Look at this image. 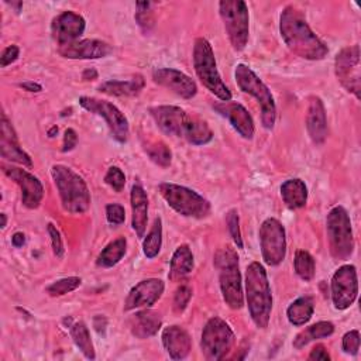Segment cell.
Here are the masks:
<instances>
[{
  "mask_svg": "<svg viewBox=\"0 0 361 361\" xmlns=\"http://www.w3.org/2000/svg\"><path fill=\"white\" fill-rule=\"evenodd\" d=\"M279 32L285 45L299 58L320 61L329 52L327 45L312 31L303 14L293 6H286L282 10Z\"/></svg>",
  "mask_w": 361,
  "mask_h": 361,
  "instance_id": "1",
  "label": "cell"
},
{
  "mask_svg": "<svg viewBox=\"0 0 361 361\" xmlns=\"http://www.w3.org/2000/svg\"><path fill=\"white\" fill-rule=\"evenodd\" d=\"M245 300L250 316L258 329H267L272 312V293L267 271L258 261L245 271Z\"/></svg>",
  "mask_w": 361,
  "mask_h": 361,
  "instance_id": "2",
  "label": "cell"
},
{
  "mask_svg": "<svg viewBox=\"0 0 361 361\" xmlns=\"http://www.w3.org/2000/svg\"><path fill=\"white\" fill-rule=\"evenodd\" d=\"M51 176L58 189L62 209L71 214H82L90 206V192L83 178L72 168L56 164L51 166Z\"/></svg>",
  "mask_w": 361,
  "mask_h": 361,
  "instance_id": "3",
  "label": "cell"
},
{
  "mask_svg": "<svg viewBox=\"0 0 361 361\" xmlns=\"http://www.w3.org/2000/svg\"><path fill=\"white\" fill-rule=\"evenodd\" d=\"M214 265L219 269L220 290L226 305L234 310L241 309L244 305V296L237 251L230 245L220 248L214 255Z\"/></svg>",
  "mask_w": 361,
  "mask_h": 361,
  "instance_id": "4",
  "label": "cell"
},
{
  "mask_svg": "<svg viewBox=\"0 0 361 361\" xmlns=\"http://www.w3.org/2000/svg\"><path fill=\"white\" fill-rule=\"evenodd\" d=\"M193 68L202 85L221 102L231 100V92L221 80L213 48L206 38H196L193 45Z\"/></svg>",
  "mask_w": 361,
  "mask_h": 361,
  "instance_id": "5",
  "label": "cell"
},
{
  "mask_svg": "<svg viewBox=\"0 0 361 361\" xmlns=\"http://www.w3.org/2000/svg\"><path fill=\"white\" fill-rule=\"evenodd\" d=\"M237 86L257 99L261 109V121L267 130H272L276 118V106L274 96L268 86L257 76V73L247 65L238 63L234 69Z\"/></svg>",
  "mask_w": 361,
  "mask_h": 361,
  "instance_id": "6",
  "label": "cell"
},
{
  "mask_svg": "<svg viewBox=\"0 0 361 361\" xmlns=\"http://www.w3.org/2000/svg\"><path fill=\"white\" fill-rule=\"evenodd\" d=\"M161 196L178 214L192 219H204L210 214V203L197 192L171 182L158 186Z\"/></svg>",
  "mask_w": 361,
  "mask_h": 361,
  "instance_id": "7",
  "label": "cell"
},
{
  "mask_svg": "<svg viewBox=\"0 0 361 361\" xmlns=\"http://www.w3.org/2000/svg\"><path fill=\"white\" fill-rule=\"evenodd\" d=\"M330 254L337 261L348 259L354 251L351 220L343 206H334L326 217Z\"/></svg>",
  "mask_w": 361,
  "mask_h": 361,
  "instance_id": "8",
  "label": "cell"
},
{
  "mask_svg": "<svg viewBox=\"0 0 361 361\" xmlns=\"http://www.w3.org/2000/svg\"><path fill=\"white\" fill-rule=\"evenodd\" d=\"M219 11L233 49L237 52L243 51L250 34L247 4L243 0H223L219 3Z\"/></svg>",
  "mask_w": 361,
  "mask_h": 361,
  "instance_id": "9",
  "label": "cell"
},
{
  "mask_svg": "<svg viewBox=\"0 0 361 361\" xmlns=\"http://www.w3.org/2000/svg\"><path fill=\"white\" fill-rule=\"evenodd\" d=\"M235 336L231 327L220 317L214 316L207 320L203 327L200 348L206 360H223L233 348Z\"/></svg>",
  "mask_w": 361,
  "mask_h": 361,
  "instance_id": "10",
  "label": "cell"
},
{
  "mask_svg": "<svg viewBox=\"0 0 361 361\" xmlns=\"http://www.w3.org/2000/svg\"><path fill=\"white\" fill-rule=\"evenodd\" d=\"M259 248L262 259L269 267L279 265L286 255V235L278 219L268 217L259 227Z\"/></svg>",
  "mask_w": 361,
  "mask_h": 361,
  "instance_id": "11",
  "label": "cell"
},
{
  "mask_svg": "<svg viewBox=\"0 0 361 361\" xmlns=\"http://www.w3.org/2000/svg\"><path fill=\"white\" fill-rule=\"evenodd\" d=\"M79 104L96 114L104 118L111 137L118 141V142H126L128 140L130 135V127H128V121L127 117L124 116V113H121L113 103L103 100V99H96V97H90V96H80L79 97Z\"/></svg>",
  "mask_w": 361,
  "mask_h": 361,
  "instance_id": "12",
  "label": "cell"
},
{
  "mask_svg": "<svg viewBox=\"0 0 361 361\" xmlns=\"http://www.w3.org/2000/svg\"><path fill=\"white\" fill-rule=\"evenodd\" d=\"M334 72L341 86L360 99L361 76H360V47L353 45L343 48L334 59Z\"/></svg>",
  "mask_w": 361,
  "mask_h": 361,
  "instance_id": "13",
  "label": "cell"
},
{
  "mask_svg": "<svg viewBox=\"0 0 361 361\" xmlns=\"http://www.w3.org/2000/svg\"><path fill=\"white\" fill-rule=\"evenodd\" d=\"M331 300L337 310L348 309L358 295L357 269L351 264L338 267L331 276Z\"/></svg>",
  "mask_w": 361,
  "mask_h": 361,
  "instance_id": "14",
  "label": "cell"
},
{
  "mask_svg": "<svg viewBox=\"0 0 361 361\" xmlns=\"http://www.w3.org/2000/svg\"><path fill=\"white\" fill-rule=\"evenodd\" d=\"M7 178L14 180L21 189V202L27 209H37L44 197V186L41 180L28 171L11 165H1Z\"/></svg>",
  "mask_w": 361,
  "mask_h": 361,
  "instance_id": "15",
  "label": "cell"
},
{
  "mask_svg": "<svg viewBox=\"0 0 361 361\" xmlns=\"http://www.w3.org/2000/svg\"><path fill=\"white\" fill-rule=\"evenodd\" d=\"M151 117L157 126L172 137H185L192 116L178 106H155L149 109Z\"/></svg>",
  "mask_w": 361,
  "mask_h": 361,
  "instance_id": "16",
  "label": "cell"
},
{
  "mask_svg": "<svg viewBox=\"0 0 361 361\" xmlns=\"http://www.w3.org/2000/svg\"><path fill=\"white\" fill-rule=\"evenodd\" d=\"M85 18L75 11H62L51 23V34L59 47L79 41L85 32Z\"/></svg>",
  "mask_w": 361,
  "mask_h": 361,
  "instance_id": "17",
  "label": "cell"
},
{
  "mask_svg": "<svg viewBox=\"0 0 361 361\" xmlns=\"http://www.w3.org/2000/svg\"><path fill=\"white\" fill-rule=\"evenodd\" d=\"M152 79L159 86L166 87L182 99H192L197 93L195 80L186 73L173 68H157L152 71Z\"/></svg>",
  "mask_w": 361,
  "mask_h": 361,
  "instance_id": "18",
  "label": "cell"
},
{
  "mask_svg": "<svg viewBox=\"0 0 361 361\" xmlns=\"http://www.w3.org/2000/svg\"><path fill=\"white\" fill-rule=\"evenodd\" d=\"M164 288V282L158 278H148L140 281L128 292L124 302V310L128 312L140 307H151L162 296Z\"/></svg>",
  "mask_w": 361,
  "mask_h": 361,
  "instance_id": "19",
  "label": "cell"
},
{
  "mask_svg": "<svg viewBox=\"0 0 361 361\" xmlns=\"http://www.w3.org/2000/svg\"><path fill=\"white\" fill-rule=\"evenodd\" d=\"M213 109L228 120L231 127L245 140H251L254 135V120L248 110L237 102H220L213 104Z\"/></svg>",
  "mask_w": 361,
  "mask_h": 361,
  "instance_id": "20",
  "label": "cell"
},
{
  "mask_svg": "<svg viewBox=\"0 0 361 361\" xmlns=\"http://www.w3.org/2000/svg\"><path fill=\"white\" fill-rule=\"evenodd\" d=\"M61 56L68 59H99L113 52L111 45L100 39H79L72 44L58 47Z\"/></svg>",
  "mask_w": 361,
  "mask_h": 361,
  "instance_id": "21",
  "label": "cell"
},
{
  "mask_svg": "<svg viewBox=\"0 0 361 361\" xmlns=\"http://www.w3.org/2000/svg\"><path fill=\"white\" fill-rule=\"evenodd\" d=\"M0 154L1 158L21 164L24 166H31L32 161L30 155L21 148L17 134L11 126V123L7 120L6 114H1V137H0Z\"/></svg>",
  "mask_w": 361,
  "mask_h": 361,
  "instance_id": "22",
  "label": "cell"
},
{
  "mask_svg": "<svg viewBox=\"0 0 361 361\" xmlns=\"http://www.w3.org/2000/svg\"><path fill=\"white\" fill-rule=\"evenodd\" d=\"M306 128L309 137L316 145L324 142L327 137V118H326V109L320 97L312 96L309 99L307 113H306Z\"/></svg>",
  "mask_w": 361,
  "mask_h": 361,
  "instance_id": "23",
  "label": "cell"
},
{
  "mask_svg": "<svg viewBox=\"0 0 361 361\" xmlns=\"http://www.w3.org/2000/svg\"><path fill=\"white\" fill-rule=\"evenodd\" d=\"M162 344L172 360H183L190 351V336L180 326H168L162 331Z\"/></svg>",
  "mask_w": 361,
  "mask_h": 361,
  "instance_id": "24",
  "label": "cell"
},
{
  "mask_svg": "<svg viewBox=\"0 0 361 361\" xmlns=\"http://www.w3.org/2000/svg\"><path fill=\"white\" fill-rule=\"evenodd\" d=\"M131 202V227L137 237L142 238L148 221V196L140 183H134L130 192Z\"/></svg>",
  "mask_w": 361,
  "mask_h": 361,
  "instance_id": "25",
  "label": "cell"
},
{
  "mask_svg": "<svg viewBox=\"0 0 361 361\" xmlns=\"http://www.w3.org/2000/svg\"><path fill=\"white\" fill-rule=\"evenodd\" d=\"M162 324V317L158 312L144 309L137 312L131 319V333L137 338H149L155 336Z\"/></svg>",
  "mask_w": 361,
  "mask_h": 361,
  "instance_id": "26",
  "label": "cell"
},
{
  "mask_svg": "<svg viewBox=\"0 0 361 361\" xmlns=\"http://www.w3.org/2000/svg\"><path fill=\"white\" fill-rule=\"evenodd\" d=\"M145 86L142 75H134L126 80H107L103 82L97 90L110 96H137Z\"/></svg>",
  "mask_w": 361,
  "mask_h": 361,
  "instance_id": "27",
  "label": "cell"
},
{
  "mask_svg": "<svg viewBox=\"0 0 361 361\" xmlns=\"http://www.w3.org/2000/svg\"><path fill=\"white\" fill-rule=\"evenodd\" d=\"M193 269V254L189 245L182 244L179 245L175 252L172 254L169 262V274L168 278L173 282H179L186 278Z\"/></svg>",
  "mask_w": 361,
  "mask_h": 361,
  "instance_id": "28",
  "label": "cell"
},
{
  "mask_svg": "<svg viewBox=\"0 0 361 361\" xmlns=\"http://www.w3.org/2000/svg\"><path fill=\"white\" fill-rule=\"evenodd\" d=\"M281 196L289 209H302L307 202V188L302 179H288L281 185Z\"/></svg>",
  "mask_w": 361,
  "mask_h": 361,
  "instance_id": "29",
  "label": "cell"
},
{
  "mask_svg": "<svg viewBox=\"0 0 361 361\" xmlns=\"http://www.w3.org/2000/svg\"><path fill=\"white\" fill-rule=\"evenodd\" d=\"M333 333H334V324L331 322H326V320L317 322L296 334V337L293 338V347L300 350L310 341H314L319 338H326V337L331 336Z\"/></svg>",
  "mask_w": 361,
  "mask_h": 361,
  "instance_id": "30",
  "label": "cell"
},
{
  "mask_svg": "<svg viewBox=\"0 0 361 361\" xmlns=\"http://www.w3.org/2000/svg\"><path fill=\"white\" fill-rule=\"evenodd\" d=\"M313 310V299L310 296H300L288 306L286 316L290 324L303 326L312 319Z\"/></svg>",
  "mask_w": 361,
  "mask_h": 361,
  "instance_id": "31",
  "label": "cell"
},
{
  "mask_svg": "<svg viewBox=\"0 0 361 361\" xmlns=\"http://www.w3.org/2000/svg\"><path fill=\"white\" fill-rule=\"evenodd\" d=\"M127 240L124 237H117L116 240L110 241L99 254L96 259V265L100 268H111L121 261L126 254Z\"/></svg>",
  "mask_w": 361,
  "mask_h": 361,
  "instance_id": "32",
  "label": "cell"
},
{
  "mask_svg": "<svg viewBox=\"0 0 361 361\" xmlns=\"http://www.w3.org/2000/svg\"><path fill=\"white\" fill-rule=\"evenodd\" d=\"M71 337L75 343V345L80 350V353L89 358V360H94L96 354H94V347L90 338V333L89 329L86 327V324L83 322H76L71 326Z\"/></svg>",
  "mask_w": 361,
  "mask_h": 361,
  "instance_id": "33",
  "label": "cell"
},
{
  "mask_svg": "<svg viewBox=\"0 0 361 361\" xmlns=\"http://www.w3.org/2000/svg\"><path fill=\"white\" fill-rule=\"evenodd\" d=\"M183 138L193 145H204L212 141L213 131L210 130V127L207 126L206 121H203L197 117H192Z\"/></svg>",
  "mask_w": 361,
  "mask_h": 361,
  "instance_id": "34",
  "label": "cell"
},
{
  "mask_svg": "<svg viewBox=\"0 0 361 361\" xmlns=\"http://www.w3.org/2000/svg\"><path fill=\"white\" fill-rule=\"evenodd\" d=\"M161 245H162V221L159 217H157L154 220L152 227L149 228L148 234L144 238V243H142L144 255L148 259L155 258L161 251Z\"/></svg>",
  "mask_w": 361,
  "mask_h": 361,
  "instance_id": "35",
  "label": "cell"
},
{
  "mask_svg": "<svg viewBox=\"0 0 361 361\" xmlns=\"http://www.w3.org/2000/svg\"><path fill=\"white\" fill-rule=\"evenodd\" d=\"M144 151L147 152V155L149 157V159L162 166V168H166L171 165V161H172V152L169 149V147L162 142V141H147L144 142Z\"/></svg>",
  "mask_w": 361,
  "mask_h": 361,
  "instance_id": "36",
  "label": "cell"
},
{
  "mask_svg": "<svg viewBox=\"0 0 361 361\" xmlns=\"http://www.w3.org/2000/svg\"><path fill=\"white\" fill-rule=\"evenodd\" d=\"M293 267H295L296 275L300 279H303L306 282L313 279L314 271H316V264H314V258L312 257L310 252H307L305 250H298L295 254Z\"/></svg>",
  "mask_w": 361,
  "mask_h": 361,
  "instance_id": "37",
  "label": "cell"
},
{
  "mask_svg": "<svg viewBox=\"0 0 361 361\" xmlns=\"http://www.w3.org/2000/svg\"><path fill=\"white\" fill-rule=\"evenodd\" d=\"M80 283H82V279L79 276L62 278V279L52 282L49 286H47V293L49 296H62V295H66V293L75 290L76 288H79Z\"/></svg>",
  "mask_w": 361,
  "mask_h": 361,
  "instance_id": "38",
  "label": "cell"
},
{
  "mask_svg": "<svg viewBox=\"0 0 361 361\" xmlns=\"http://www.w3.org/2000/svg\"><path fill=\"white\" fill-rule=\"evenodd\" d=\"M226 223H227V228L230 231V235H231L235 247L243 248V240H241V231H240V219H238V212L235 209H231V210L227 212Z\"/></svg>",
  "mask_w": 361,
  "mask_h": 361,
  "instance_id": "39",
  "label": "cell"
},
{
  "mask_svg": "<svg viewBox=\"0 0 361 361\" xmlns=\"http://www.w3.org/2000/svg\"><path fill=\"white\" fill-rule=\"evenodd\" d=\"M190 298H192V288L189 285H186V283L180 285L176 289L175 296H173V305H172L173 312L180 314L188 307V305L190 302Z\"/></svg>",
  "mask_w": 361,
  "mask_h": 361,
  "instance_id": "40",
  "label": "cell"
},
{
  "mask_svg": "<svg viewBox=\"0 0 361 361\" xmlns=\"http://www.w3.org/2000/svg\"><path fill=\"white\" fill-rule=\"evenodd\" d=\"M149 6H151L149 1H138L137 3L138 11L135 13V21L144 31H148L154 25V16L149 10Z\"/></svg>",
  "mask_w": 361,
  "mask_h": 361,
  "instance_id": "41",
  "label": "cell"
},
{
  "mask_svg": "<svg viewBox=\"0 0 361 361\" xmlns=\"http://www.w3.org/2000/svg\"><path fill=\"white\" fill-rule=\"evenodd\" d=\"M104 182L114 192H121L126 185V175L118 166H110L104 175Z\"/></svg>",
  "mask_w": 361,
  "mask_h": 361,
  "instance_id": "42",
  "label": "cell"
},
{
  "mask_svg": "<svg viewBox=\"0 0 361 361\" xmlns=\"http://www.w3.org/2000/svg\"><path fill=\"white\" fill-rule=\"evenodd\" d=\"M106 219L110 224L118 226L126 220V210L118 203H109L106 206Z\"/></svg>",
  "mask_w": 361,
  "mask_h": 361,
  "instance_id": "43",
  "label": "cell"
},
{
  "mask_svg": "<svg viewBox=\"0 0 361 361\" xmlns=\"http://www.w3.org/2000/svg\"><path fill=\"white\" fill-rule=\"evenodd\" d=\"M343 350L345 354L355 355L360 350V333L358 330H350L343 336Z\"/></svg>",
  "mask_w": 361,
  "mask_h": 361,
  "instance_id": "44",
  "label": "cell"
},
{
  "mask_svg": "<svg viewBox=\"0 0 361 361\" xmlns=\"http://www.w3.org/2000/svg\"><path fill=\"white\" fill-rule=\"evenodd\" d=\"M48 234H49V237H51V244H52L54 255H55L56 258H62V257H63V243H62V237H61L59 230H58L52 223H48Z\"/></svg>",
  "mask_w": 361,
  "mask_h": 361,
  "instance_id": "45",
  "label": "cell"
},
{
  "mask_svg": "<svg viewBox=\"0 0 361 361\" xmlns=\"http://www.w3.org/2000/svg\"><path fill=\"white\" fill-rule=\"evenodd\" d=\"M18 55H20V48L17 47V45H8L4 51H3V54H1V56H0V65H1V68H6V66H8V65H11L17 58H18Z\"/></svg>",
  "mask_w": 361,
  "mask_h": 361,
  "instance_id": "46",
  "label": "cell"
},
{
  "mask_svg": "<svg viewBox=\"0 0 361 361\" xmlns=\"http://www.w3.org/2000/svg\"><path fill=\"white\" fill-rule=\"evenodd\" d=\"M78 142V134L73 128H68L63 134V144H62V151L68 152L76 147Z\"/></svg>",
  "mask_w": 361,
  "mask_h": 361,
  "instance_id": "47",
  "label": "cell"
},
{
  "mask_svg": "<svg viewBox=\"0 0 361 361\" xmlns=\"http://www.w3.org/2000/svg\"><path fill=\"white\" fill-rule=\"evenodd\" d=\"M309 360H317V361H329L330 360V354L327 353L326 347L322 344H317L312 348L309 357Z\"/></svg>",
  "mask_w": 361,
  "mask_h": 361,
  "instance_id": "48",
  "label": "cell"
},
{
  "mask_svg": "<svg viewBox=\"0 0 361 361\" xmlns=\"http://www.w3.org/2000/svg\"><path fill=\"white\" fill-rule=\"evenodd\" d=\"M24 243H25V235H24L23 233L17 231V233H14V234H13V237H11V244H13L16 248L23 247V245H24Z\"/></svg>",
  "mask_w": 361,
  "mask_h": 361,
  "instance_id": "49",
  "label": "cell"
},
{
  "mask_svg": "<svg viewBox=\"0 0 361 361\" xmlns=\"http://www.w3.org/2000/svg\"><path fill=\"white\" fill-rule=\"evenodd\" d=\"M20 87H23L24 90H28V92H41L42 90V86L37 82H24V83H20Z\"/></svg>",
  "mask_w": 361,
  "mask_h": 361,
  "instance_id": "50",
  "label": "cell"
},
{
  "mask_svg": "<svg viewBox=\"0 0 361 361\" xmlns=\"http://www.w3.org/2000/svg\"><path fill=\"white\" fill-rule=\"evenodd\" d=\"M82 79L83 80H94L97 79V71L90 68V69H85L82 73Z\"/></svg>",
  "mask_w": 361,
  "mask_h": 361,
  "instance_id": "51",
  "label": "cell"
},
{
  "mask_svg": "<svg viewBox=\"0 0 361 361\" xmlns=\"http://www.w3.org/2000/svg\"><path fill=\"white\" fill-rule=\"evenodd\" d=\"M58 133V127L56 126H54L49 131H48V137H55V134Z\"/></svg>",
  "mask_w": 361,
  "mask_h": 361,
  "instance_id": "52",
  "label": "cell"
},
{
  "mask_svg": "<svg viewBox=\"0 0 361 361\" xmlns=\"http://www.w3.org/2000/svg\"><path fill=\"white\" fill-rule=\"evenodd\" d=\"M0 216H1V228H4V227H6V224H7V217H6V213H1Z\"/></svg>",
  "mask_w": 361,
  "mask_h": 361,
  "instance_id": "53",
  "label": "cell"
}]
</instances>
